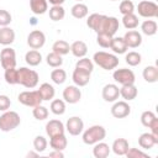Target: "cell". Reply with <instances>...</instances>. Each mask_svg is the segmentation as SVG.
<instances>
[{
    "label": "cell",
    "instance_id": "1",
    "mask_svg": "<svg viewBox=\"0 0 158 158\" xmlns=\"http://www.w3.org/2000/svg\"><path fill=\"white\" fill-rule=\"evenodd\" d=\"M93 62L99 65L100 68L105 69V70H112L118 65V58L116 54L112 53H107L104 51H99L96 53H94L93 56Z\"/></svg>",
    "mask_w": 158,
    "mask_h": 158
},
{
    "label": "cell",
    "instance_id": "2",
    "mask_svg": "<svg viewBox=\"0 0 158 158\" xmlns=\"http://www.w3.org/2000/svg\"><path fill=\"white\" fill-rule=\"evenodd\" d=\"M17 79H19L20 85L27 89H33L37 86L40 77L36 70L26 68V67H21L20 69H17Z\"/></svg>",
    "mask_w": 158,
    "mask_h": 158
},
{
    "label": "cell",
    "instance_id": "3",
    "mask_svg": "<svg viewBox=\"0 0 158 158\" xmlns=\"http://www.w3.org/2000/svg\"><path fill=\"white\" fill-rule=\"evenodd\" d=\"M106 137V130L101 125H93L83 132V142L85 144H95Z\"/></svg>",
    "mask_w": 158,
    "mask_h": 158
},
{
    "label": "cell",
    "instance_id": "4",
    "mask_svg": "<svg viewBox=\"0 0 158 158\" xmlns=\"http://www.w3.org/2000/svg\"><path fill=\"white\" fill-rule=\"evenodd\" d=\"M20 123H21V118L16 111L6 110L0 116V130L2 132H10L15 130Z\"/></svg>",
    "mask_w": 158,
    "mask_h": 158
},
{
    "label": "cell",
    "instance_id": "5",
    "mask_svg": "<svg viewBox=\"0 0 158 158\" xmlns=\"http://www.w3.org/2000/svg\"><path fill=\"white\" fill-rule=\"evenodd\" d=\"M118 20L114 16H106L101 15V19L99 21L98 28L95 30L96 33H107L110 36H114L118 30Z\"/></svg>",
    "mask_w": 158,
    "mask_h": 158
},
{
    "label": "cell",
    "instance_id": "6",
    "mask_svg": "<svg viewBox=\"0 0 158 158\" xmlns=\"http://www.w3.org/2000/svg\"><path fill=\"white\" fill-rule=\"evenodd\" d=\"M137 12L141 17L154 19L158 16V5L149 0H142L137 5Z\"/></svg>",
    "mask_w": 158,
    "mask_h": 158
},
{
    "label": "cell",
    "instance_id": "7",
    "mask_svg": "<svg viewBox=\"0 0 158 158\" xmlns=\"http://www.w3.org/2000/svg\"><path fill=\"white\" fill-rule=\"evenodd\" d=\"M19 102H21L25 106H30V107H35L37 105H40L43 100L38 93V90H27V91H22L17 96Z\"/></svg>",
    "mask_w": 158,
    "mask_h": 158
},
{
    "label": "cell",
    "instance_id": "8",
    "mask_svg": "<svg viewBox=\"0 0 158 158\" xmlns=\"http://www.w3.org/2000/svg\"><path fill=\"white\" fill-rule=\"evenodd\" d=\"M112 78L116 83L121 84V85H126V84H135L136 77L135 73L131 69L127 68H120V69H115L112 73Z\"/></svg>",
    "mask_w": 158,
    "mask_h": 158
},
{
    "label": "cell",
    "instance_id": "9",
    "mask_svg": "<svg viewBox=\"0 0 158 158\" xmlns=\"http://www.w3.org/2000/svg\"><path fill=\"white\" fill-rule=\"evenodd\" d=\"M0 63L4 69L16 67V52L11 47H5L0 52Z\"/></svg>",
    "mask_w": 158,
    "mask_h": 158
},
{
    "label": "cell",
    "instance_id": "10",
    "mask_svg": "<svg viewBox=\"0 0 158 158\" xmlns=\"http://www.w3.org/2000/svg\"><path fill=\"white\" fill-rule=\"evenodd\" d=\"M46 43V36L40 30H33L27 36V44L32 49H40Z\"/></svg>",
    "mask_w": 158,
    "mask_h": 158
},
{
    "label": "cell",
    "instance_id": "11",
    "mask_svg": "<svg viewBox=\"0 0 158 158\" xmlns=\"http://www.w3.org/2000/svg\"><path fill=\"white\" fill-rule=\"evenodd\" d=\"M65 130L72 136H79L84 131V122L79 116H72L65 122Z\"/></svg>",
    "mask_w": 158,
    "mask_h": 158
},
{
    "label": "cell",
    "instance_id": "12",
    "mask_svg": "<svg viewBox=\"0 0 158 158\" xmlns=\"http://www.w3.org/2000/svg\"><path fill=\"white\" fill-rule=\"evenodd\" d=\"M63 99L68 104H77L81 99V91L77 85H68L63 90Z\"/></svg>",
    "mask_w": 158,
    "mask_h": 158
},
{
    "label": "cell",
    "instance_id": "13",
    "mask_svg": "<svg viewBox=\"0 0 158 158\" xmlns=\"http://www.w3.org/2000/svg\"><path fill=\"white\" fill-rule=\"evenodd\" d=\"M131 114V106L125 101H115V104L111 107V115L116 118H125Z\"/></svg>",
    "mask_w": 158,
    "mask_h": 158
},
{
    "label": "cell",
    "instance_id": "14",
    "mask_svg": "<svg viewBox=\"0 0 158 158\" xmlns=\"http://www.w3.org/2000/svg\"><path fill=\"white\" fill-rule=\"evenodd\" d=\"M101 96L107 102H115L120 96V88L116 84H106L102 88Z\"/></svg>",
    "mask_w": 158,
    "mask_h": 158
},
{
    "label": "cell",
    "instance_id": "15",
    "mask_svg": "<svg viewBox=\"0 0 158 158\" xmlns=\"http://www.w3.org/2000/svg\"><path fill=\"white\" fill-rule=\"evenodd\" d=\"M123 40L128 48H137L142 44V35L136 30H128L125 33Z\"/></svg>",
    "mask_w": 158,
    "mask_h": 158
},
{
    "label": "cell",
    "instance_id": "16",
    "mask_svg": "<svg viewBox=\"0 0 158 158\" xmlns=\"http://www.w3.org/2000/svg\"><path fill=\"white\" fill-rule=\"evenodd\" d=\"M64 131H65V126L59 120H49L46 123V133L49 138L57 135H63Z\"/></svg>",
    "mask_w": 158,
    "mask_h": 158
},
{
    "label": "cell",
    "instance_id": "17",
    "mask_svg": "<svg viewBox=\"0 0 158 158\" xmlns=\"http://www.w3.org/2000/svg\"><path fill=\"white\" fill-rule=\"evenodd\" d=\"M90 74L91 73H89V72L75 68L72 74V80H73L74 85H77V86H85L90 81Z\"/></svg>",
    "mask_w": 158,
    "mask_h": 158
},
{
    "label": "cell",
    "instance_id": "18",
    "mask_svg": "<svg viewBox=\"0 0 158 158\" xmlns=\"http://www.w3.org/2000/svg\"><path fill=\"white\" fill-rule=\"evenodd\" d=\"M158 143V136L151 133V132H144L138 137V144L143 149H151Z\"/></svg>",
    "mask_w": 158,
    "mask_h": 158
},
{
    "label": "cell",
    "instance_id": "19",
    "mask_svg": "<svg viewBox=\"0 0 158 158\" xmlns=\"http://www.w3.org/2000/svg\"><path fill=\"white\" fill-rule=\"evenodd\" d=\"M137 94H138V90L135 86V84H126V85H122L120 88V96L125 101L135 100L137 98Z\"/></svg>",
    "mask_w": 158,
    "mask_h": 158
},
{
    "label": "cell",
    "instance_id": "20",
    "mask_svg": "<svg viewBox=\"0 0 158 158\" xmlns=\"http://www.w3.org/2000/svg\"><path fill=\"white\" fill-rule=\"evenodd\" d=\"M14 41H15V31L9 26L0 27V44L9 46Z\"/></svg>",
    "mask_w": 158,
    "mask_h": 158
},
{
    "label": "cell",
    "instance_id": "21",
    "mask_svg": "<svg viewBox=\"0 0 158 158\" xmlns=\"http://www.w3.org/2000/svg\"><path fill=\"white\" fill-rule=\"evenodd\" d=\"M130 146H128V141L126 138H116L111 146V151L116 154V156H125L126 152L128 151Z\"/></svg>",
    "mask_w": 158,
    "mask_h": 158
},
{
    "label": "cell",
    "instance_id": "22",
    "mask_svg": "<svg viewBox=\"0 0 158 158\" xmlns=\"http://www.w3.org/2000/svg\"><path fill=\"white\" fill-rule=\"evenodd\" d=\"M110 49H112V52L115 54H125L127 52L128 47L126 46V42H125L123 37H112Z\"/></svg>",
    "mask_w": 158,
    "mask_h": 158
},
{
    "label": "cell",
    "instance_id": "23",
    "mask_svg": "<svg viewBox=\"0 0 158 158\" xmlns=\"http://www.w3.org/2000/svg\"><path fill=\"white\" fill-rule=\"evenodd\" d=\"M110 152H111V147L107 143L102 142V141L94 144L93 154H94L95 158H106L110 154Z\"/></svg>",
    "mask_w": 158,
    "mask_h": 158
},
{
    "label": "cell",
    "instance_id": "24",
    "mask_svg": "<svg viewBox=\"0 0 158 158\" xmlns=\"http://www.w3.org/2000/svg\"><path fill=\"white\" fill-rule=\"evenodd\" d=\"M70 52L74 57L77 58H81V57H85L86 53H88V46L85 42L83 41H74L72 44H70Z\"/></svg>",
    "mask_w": 158,
    "mask_h": 158
},
{
    "label": "cell",
    "instance_id": "25",
    "mask_svg": "<svg viewBox=\"0 0 158 158\" xmlns=\"http://www.w3.org/2000/svg\"><path fill=\"white\" fill-rule=\"evenodd\" d=\"M30 9L35 15H43L48 11L47 0H30Z\"/></svg>",
    "mask_w": 158,
    "mask_h": 158
},
{
    "label": "cell",
    "instance_id": "26",
    "mask_svg": "<svg viewBox=\"0 0 158 158\" xmlns=\"http://www.w3.org/2000/svg\"><path fill=\"white\" fill-rule=\"evenodd\" d=\"M37 90H38V93H40V95H41V98H42L43 101H49V100H52V99L54 98V95H56V90H54L53 85H51L49 83H43V84H41Z\"/></svg>",
    "mask_w": 158,
    "mask_h": 158
},
{
    "label": "cell",
    "instance_id": "27",
    "mask_svg": "<svg viewBox=\"0 0 158 158\" xmlns=\"http://www.w3.org/2000/svg\"><path fill=\"white\" fill-rule=\"evenodd\" d=\"M67 144H68V139L67 137L63 135H57V136H53L51 137L49 139V146L52 149H57V151H63L67 148Z\"/></svg>",
    "mask_w": 158,
    "mask_h": 158
},
{
    "label": "cell",
    "instance_id": "28",
    "mask_svg": "<svg viewBox=\"0 0 158 158\" xmlns=\"http://www.w3.org/2000/svg\"><path fill=\"white\" fill-rule=\"evenodd\" d=\"M142 75L147 83H157L158 81V68L156 65H147L143 69Z\"/></svg>",
    "mask_w": 158,
    "mask_h": 158
},
{
    "label": "cell",
    "instance_id": "29",
    "mask_svg": "<svg viewBox=\"0 0 158 158\" xmlns=\"http://www.w3.org/2000/svg\"><path fill=\"white\" fill-rule=\"evenodd\" d=\"M70 12H72V16H73V17L80 20V19H84V17L88 16L89 9H88V6H86L85 4H83V2H77L75 5L72 6Z\"/></svg>",
    "mask_w": 158,
    "mask_h": 158
},
{
    "label": "cell",
    "instance_id": "30",
    "mask_svg": "<svg viewBox=\"0 0 158 158\" xmlns=\"http://www.w3.org/2000/svg\"><path fill=\"white\" fill-rule=\"evenodd\" d=\"M157 30H158V25L154 20H148L147 19L141 23V31L146 36H154L157 33Z\"/></svg>",
    "mask_w": 158,
    "mask_h": 158
},
{
    "label": "cell",
    "instance_id": "31",
    "mask_svg": "<svg viewBox=\"0 0 158 158\" xmlns=\"http://www.w3.org/2000/svg\"><path fill=\"white\" fill-rule=\"evenodd\" d=\"M52 52L59 54V56H65L70 52V44L64 41V40H58L53 43L52 46Z\"/></svg>",
    "mask_w": 158,
    "mask_h": 158
},
{
    "label": "cell",
    "instance_id": "32",
    "mask_svg": "<svg viewBox=\"0 0 158 158\" xmlns=\"http://www.w3.org/2000/svg\"><path fill=\"white\" fill-rule=\"evenodd\" d=\"M25 60L28 65L36 67L42 62V54L37 49H31L25 54Z\"/></svg>",
    "mask_w": 158,
    "mask_h": 158
},
{
    "label": "cell",
    "instance_id": "33",
    "mask_svg": "<svg viewBox=\"0 0 158 158\" xmlns=\"http://www.w3.org/2000/svg\"><path fill=\"white\" fill-rule=\"evenodd\" d=\"M48 12H49V19L52 21H60L65 16V10L62 5H52Z\"/></svg>",
    "mask_w": 158,
    "mask_h": 158
},
{
    "label": "cell",
    "instance_id": "34",
    "mask_svg": "<svg viewBox=\"0 0 158 158\" xmlns=\"http://www.w3.org/2000/svg\"><path fill=\"white\" fill-rule=\"evenodd\" d=\"M138 17L137 15H135L133 12L132 14H127V15H123L122 17V25L125 26V28L127 30H135L138 27Z\"/></svg>",
    "mask_w": 158,
    "mask_h": 158
},
{
    "label": "cell",
    "instance_id": "35",
    "mask_svg": "<svg viewBox=\"0 0 158 158\" xmlns=\"http://www.w3.org/2000/svg\"><path fill=\"white\" fill-rule=\"evenodd\" d=\"M49 109L54 115H63L65 112V101L60 99H54L51 101Z\"/></svg>",
    "mask_w": 158,
    "mask_h": 158
},
{
    "label": "cell",
    "instance_id": "36",
    "mask_svg": "<svg viewBox=\"0 0 158 158\" xmlns=\"http://www.w3.org/2000/svg\"><path fill=\"white\" fill-rule=\"evenodd\" d=\"M46 62L52 68H59L63 64V58H62V56H59V54H57L54 52H51V53L47 54Z\"/></svg>",
    "mask_w": 158,
    "mask_h": 158
},
{
    "label": "cell",
    "instance_id": "37",
    "mask_svg": "<svg viewBox=\"0 0 158 158\" xmlns=\"http://www.w3.org/2000/svg\"><path fill=\"white\" fill-rule=\"evenodd\" d=\"M125 60H126V63H127L128 65L136 67V65L141 64V62H142V56H141L138 52H136V51H131V52L126 53Z\"/></svg>",
    "mask_w": 158,
    "mask_h": 158
},
{
    "label": "cell",
    "instance_id": "38",
    "mask_svg": "<svg viewBox=\"0 0 158 158\" xmlns=\"http://www.w3.org/2000/svg\"><path fill=\"white\" fill-rule=\"evenodd\" d=\"M75 68H79L81 70H85V72H89L91 73L94 70V62L86 57H81L79 58V60L75 63Z\"/></svg>",
    "mask_w": 158,
    "mask_h": 158
},
{
    "label": "cell",
    "instance_id": "39",
    "mask_svg": "<svg viewBox=\"0 0 158 158\" xmlns=\"http://www.w3.org/2000/svg\"><path fill=\"white\" fill-rule=\"evenodd\" d=\"M51 79L54 84H63L67 80V73L64 69H53L51 73Z\"/></svg>",
    "mask_w": 158,
    "mask_h": 158
},
{
    "label": "cell",
    "instance_id": "40",
    "mask_svg": "<svg viewBox=\"0 0 158 158\" xmlns=\"http://www.w3.org/2000/svg\"><path fill=\"white\" fill-rule=\"evenodd\" d=\"M48 109L46 107V106H43V105H37V106H35L33 107V110H32V115H33V117L36 118V120H38V121H43V120H46L47 117H48Z\"/></svg>",
    "mask_w": 158,
    "mask_h": 158
},
{
    "label": "cell",
    "instance_id": "41",
    "mask_svg": "<svg viewBox=\"0 0 158 158\" xmlns=\"http://www.w3.org/2000/svg\"><path fill=\"white\" fill-rule=\"evenodd\" d=\"M5 81L10 85H15L19 84V79H17V69L16 68H10V69H5V74H4Z\"/></svg>",
    "mask_w": 158,
    "mask_h": 158
},
{
    "label": "cell",
    "instance_id": "42",
    "mask_svg": "<svg viewBox=\"0 0 158 158\" xmlns=\"http://www.w3.org/2000/svg\"><path fill=\"white\" fill-rule=\"evenodd\" d=\"M47 146H48V142L43 136H36L35 137V139H33V149L36 152H38V153L44 152Z\"/></svg>",
    "mask_w": 158,
    "mask_h": 158
},
{
    "label": "cell",
    "instance_id": "43",
    "mask_svg": "<svg viewBox=\"0 0 158 158\" xmlns=\"http://www.w3.org/2000/svg\"><path fill=\"white\" fill-rule=\"evenodd\" d=\"M118 11L122 15H127V14H132L135 11V4L131 0H122L120 2L118 6Z\"/></svg>",
    "mask_w": 158,
    "mask_h": 158
},
{
    "label": "cell",
    "instance_id": "44",
    "mask_svg": "<svg viewBox=\"0 0 158 158\" xmlns=\"http://www.w3.org/2000/svg\"><path fill=\"white\" fill-rule=\"evenodd\" d=\"M114 36H110L107 33H98L96 36V42L100 47L102 48H110V44H111V40H112Z\"/></svg>",
    "mask_w": 158,
    "mask_h": 158
},
{
    "label": "cell",
    "instance_id": "45",
    "mask_svg": "<svg viewBox=\"0 0 158 158\" xmlns=\"http://www.w3.org/2000/svg\"><path fill=\"white\" fill-rule=\"evenodd\" d=\"M156 117H157V116H156V114H154L153 111H149V110L143 111L142 115H141V123H142L144 127H149L151 123L153 122V120H154Z\"/></svg>",
    "mask_w": 158,
    "mask_h": 158
},
{
    "label": "cell",
    "instance_id": "46",
    "mask_svg": "<svg viewBox=\"0 0 158 158\" xmlns=\"http://www.w3.org/2000/svg\"><path fill=\"white\" fill-rule=\"evenodd\" d=\"M100 19H101V14H96V12H94V14L89 15V17H88V20H86V25H88V27L91 28L93 31H95V30L98 28V25H99Z\"/></svg>",
    "mask_w": 158,
    "mask_h": 158
},
{
    "label": "cell",
    "instance_id": "47",
    "mask_svg": "<svg viewBox=\"0 0 158 158\" xmlns=\"http://www.w3.org/2000/svg\"><path fill=\"white\" fill-rule=\"evenodd\" d=\"M12 21V16L7 10H0V27L9 26L10 22Z\"/></svg>",
    "mask_w": 158,
    "mask_h": 158
},
{
    "label": "cell",
    "instance_id": "48",
    "mask_svg": "<svg viewBox=\"0 0 158 158\" xmlns=\"http://www.w3.org/2000/svg\"><path fill=\"white\" fill-rule=\"evenodd\" d=\"M125 156L128 157V158H147V157H148L147 153L142 152V151L138 149V148H128V151L126 152Z\"/></svg>",
    "mask_w": 158,
    "mask_h": 158
},
{
    "label": "cell",
    "instance_id": "49",
    "mask_svg": "<svg viewBox=\"0 0 158 158\" xmlns=\"http://www.w3.org/2000/svg\"><path fill=\"white\" fill-rule=\"evenodd\" d=\"M11 106V100L7 95H0V111H6Z\"/></svg>",
    "mask_w": 158,
    "mask_h": 158
},
{
    "label": "cell",
    "instance_id": "50",
    "mask_svg": "<svg viewBox=\"0 0 158 158\" xmlns=\"http://www.w3.org/2000/svg\"><path fill=\"white\" fill-rule=\"evenodd\" d=\"M148 128L151 130V133H153V135L158 136V118H157V117L153 120V122L151 123V126H149Z\"/></svg>",
    "mask_w": 158,
    "mask_h": 158
},
{
    "label": "cell",
    "instance_id": "51",
    "mask_svg": "<svg viewBox=\"0 0 158 158\" xmlns=\"http://www.w3.org/2000/svg\"><path fill=\"white\" fill-rule=\"evenodd\" d=\"M48 156H49L51 158H63V157H64L63 152H62V151H57V149H53Z\"/></svg>",
    "mask_w": 158,
    "mask_h": 158
},
{
    "label": "cell",
    "instance_id": "52",
    "mask_svg": "<svg viewBox=\"0 0 158 158\" xmlns=\"http://www.w3.org/2000/svg\"><path fill=\"white\" fill-rule=\"evenodd\" d=\"M47 1H48L51 5H62L65 0H47Z\"/></svg>",
    "mask_w": 158,
    "mask_h": 158
},
{
    "label": "cell",
    "instance_id": "53",
    "mask_svg": "<svg viewBox=\"0 0 158 158\" xmlns=\"http://www.w3.org/2000/svg\"><path fill=\"white\" fill-rule=\"evenodd\" d=\"M37 156H38V152H32L31 151V152L27 153V157H37Z\"/></svg>",
    "mask_w": 158,
    "mask_h": 158
},
{
    "label": "cell",
    "instance_id": "54",
    "mask_svg": "<svg viewBox=\"0 0 158 158\" xmlns=\"http://www.w3.org/2000/svg\"><path fill=\"white\" fill-rule=\"evenodd\" d=\"M75 1H78V2H81V1H83V0H75Z\"/></svg>",
    "mask_w": 158,
    "mask_h": 158
},
{
    "label": "cell",
    "instance_id": "55",
    "mask_svg": "<svg viewBox=\"0 0 158 158\" xmlns=\"http://www.w3.org/2000/svg\"><path fill=\"white\" fill-rule=\"evenodd\" d=\"M110 1H117V0H110Z\"/></svg>",
    "mask_w": 158,
    "mask_h": 158
}]
</instances>
